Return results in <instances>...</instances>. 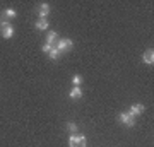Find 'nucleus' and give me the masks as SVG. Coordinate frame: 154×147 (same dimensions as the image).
Listing matches in <instances>:
<instances>
[{
    "instance_id": "1",
    "label": "nucleus",
    "mask_w": 154,
    "mask_h": 147,
    "mask_svg": "<svg viewBox=\"0 0 154 147\" xmlns=\"http://www.w3.org/2000/svg\"><path fill=\"white\" fill-rule=\"evenodd\" d=\"M69 145L70 147H86L88 145V139L81 133H72L69 137Z\"/></svg>"
},
{
    "instance_id": "2",
    "label": "nucleus",
    "mask_w": 154,
    "mask_h": 147,
    "mask_svg": "<svg viewBox=\"0 0 154 147\" xmlns=\"http://www.w3.org/2000/svg\"><path fill=\"white\" fill-rule=\"evenodd\" d=\"M60 53H67V51H70L72 48H74V41L69 38H60L58 41H57V46H55Z\"/></svg>"
},
{
    "instance_id": "3",
    "label": "nucleus",
    "mask_w": 154,
    "mask_h": 147,
    "mask_svg": "<svg viewBox=\"0 0 154 147\" xmlns=\"http://www.w3.org/2000/svg\"><path fill=\"white\" fill-rule=\"evenodd\" d=\"M118 120H120V123H123L125 127H135V123H137V118H135L134 115H130L128 111H123V113L118 115Z\"/></svg>"
},
{
    "instance_id": "4",
    "label": "nucleus",
    "mask_w": 154,
    "mask_h": 147,
    "mask_svg": "<svg viewBox=\"0 0 154 147\" xmlns=\"http://www.w3.org/2000/svg\"><path fill=\"white\" fill-rule=\"evenodd\" d=\"M0 29H2V38L11 39L12 36H14V27L11 26V22H9V21L0 22Z\"/></svg>"
},
{
    "instance_id": "5",
    "label": "nucleus",
    "mask_w": 154,
    "mask_h": 147,
    "mask_svg": "<svg viewBox=\"0 0 154 147\" xmlns=\"http://www.w3.org/2000/svg\"><path fill=\"white\" fill-rule=\"evenodd\" d=\"M142 60H144V63H146V65H154V50L152 48H149V50H146V51H144Z\"/></svg>"
},
{
    "instance_id": "6",
    "label": "nucleus",
    "mask_w": 154,
    "mask_h": 147,
    "mask_svg": "<svg viewBox=\"0 0 154 147\" xmlns=\"http://www.w3.org/2000/svg\"><path fill=\"white\" fill-rule=\"evenodd\" d=\"M48 14H50V4L48 2H43L38 9V16H39V19H46Z\"/></svg>"
},
{
    "instance_id": "7",
    "label": "nucleus",
    "mask_w": 154,
    "mask_h": 147,
    "mask_svg": "<svg viewBox=\"0 0 154 147\" xmlns=\"http://www.w3.org/2000/svg\"><path fill=\"white\" fill-rule=\"evenodd\" d=\"M128 113H130V115H134V116L137 118L139 115H142V113H144V104H140V103L132 104V106H130V109H128Z\"/></svg>"
},
{
    "instance_id": "8",
    "label": "nucleus",
    "mask_w": 154,
    "mask_h": 147,
    "mask_svg": "<svg viewBox=\"0 0 154 147\" xmlns=\"http://www.w3.org/2000/svg\"><path fill=\"white\" fill-rule=\"evenodd\" d=\"M69 96H70L72 99H81V98H82V87L74 86V87H72V91L69 93Z\"/></svg>"
},
{
    "instance_id": "9",
    "label": "nucleus",
    "mask_w": 154,
    "mask_h": 147,
    "mask_svg": "<svg viewBox=\"0 0 154 147\" xmlns=\"http://www.w3.org/2000/svg\"><path fill=\"white\" fill-rule=\"evenodd\" d=\"M48 26H50L48 19H38V21H36V24H34V27H36V29H39V31H46V29H48Z\"/></svg>"
},
{
    "instance_id": "10",
    "label": "nucleus",
    "mask_w": 154,
    "mask_h": 147,
    "mask_svg": "<svg viewBox=\"0 0 154 147\" xmlns=\"http://www.w3.org/2000/svg\"><path fill=\"white\" fill-rule=\"evenodd\" d=\"M57 41H58V34H57V31H50L48 36H46V43H48V44H53V46H55Z\"/></svg>"
},
{
    "instance_id": "11",
    "label": "nucleus",
    "mask_w": 154,
    "mask_h": 147,
    "mask_svg": "<svg viewBox=\"0 0 154 147\" xmlns=\"http://www.w3.org/2000/svg\"><path fill=\"white\" fill-rule=\"evenodd\" d=\"M67 130L70 132V133H77L79 132V127H77V123L70 121V123H67Z\"/></svg>"
},
{
    "instance_id": "12",
    "label": "nucleus",
    "mask_w": 154,
    "mask_h": 147,
    "mask_svg": "<svg viewBox=\"0 0 154 147\" xmlns=\"http://www.w3.org/2000/svg\"><path fill=\"white\" fill-rule=\"evenodd\" d=\"M4 16H5L7 19H14V17L17 16V12L14 11V9H5V11H4Z\"/></svg>"
},
{
    "instance_id": "13",
    "label": "nucleus",
    "mask_w": 154,
    "mask_h": 147,
    "mask_svg": "<svg viewBox=\"0 0 154 147\" xmlns=\"http://www.w3.org/2000/svg\"><path fill=\"white\" fill-rule=\"evenodd\" d=\"M48 55H50V58H51V60H57V58H58V57H60L62 53H60V51H58V50L55 48V46H53V48H51V51H50Z\"/></svg>"
},
{
    "instance_id": "14",
    "label": "nucleus",
    "mask_w": 154,
    "mask_h": 147,
    "mask_svg": "<svg viewBox=\"0 0 154 147\" xmlns=\"http://www.w3.org/2000/svg\"><path fill=\"white\" fill-rule=\"evenodd\" d=\"M72 84H74V86H79V87H81V84H82V77L79 75V74H75V75L72 77Z\"/></svg>"
},
{
    "instance_id": "15",
    "label": "nucleus",
    "mask_w": 154,
    "mask_h": 147,
    "mask_svg": "<svg viewBox=\"0 0 154 147\" xmlns=\"http://www.w3.org/2000/svg\"><path fill=\"white\" fill-rule=\"evenodd\" d=\"M51 48H53V44H48V43H45V44H43V48H41V50H43L45 53H50V51H51Z\"/></svg>"
}]
</instances>
